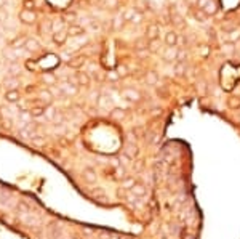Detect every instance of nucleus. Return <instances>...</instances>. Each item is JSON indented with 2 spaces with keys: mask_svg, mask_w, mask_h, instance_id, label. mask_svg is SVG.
<instances>
[{
  "mask_svg": "<svg viewBox=\"0 0 240 239\" xmlns=\"http://www.w3.org/2000/svg\"><path fill=\"white\" fill-rule=\"evenodd\" d=\"M42 114H45V109H42V108H34V109H31V116H34V117H40Z\"/></svg>",
  "mask_w": 240,
  "mask_h": 239,
  "instance_id": "obj_27",
  "label": "nucleus"
},
{
  "mask_svg": "<svg viewBox=\"0 0 240 239\" xmlns=\"http://www.w3.org/2000/svg\"><path fill=\"white\" fill-rule=\"evenodd\" d=\"M165 44H167L168 47H176V45H178V34H176L174 31L167 32V36H165Z\"/></svg>",
  "mask_w": 240,
  "mask_h": 239,
  "instance_id": "obj_4",
  "label": "nucleus"
},
{
  "mask_svg": "<svg viewBox=\"0 0 240 239\" xmlns=\"http://www.w3.org/2000/svg\"><path fill=\"white\" fill-rule=\"evenodd\" d=\"M130 191H131V194H135L136 198H143V196L146 194V191H147V189H146V186H144V185L136 183L135 186H133V188L130 189Z\"/></svg>",
  "mask_w": 240,
  "mask_h": 239,
  "instance_id": "obj_7",
  "label": "nucleus"
},
{
  "mask_svg": "<svg viewBox=\"0 0 240 239\" xmlns=\"http://www.w3.org/2000/svg\"><path fill=\"white\" fill-rule=\"evenodd\" d=\"M240 39V31L237 29H232L231 32H227V42H231V44H235V42Z\"/></svg>",
  "mask_w": 240,
  "mask_h": 239,
  "instance_id": "obj_12",
  "label": "nucleus"
},
{
  "mask_svg": "<svg viewBox=\"0 0 240 239\" xmlns=\"http://www.w3.org/2000/svg\"><path fill=\"white\" fill-rule=\"evenodd\" d=\"M111 117L115 119V121H122V119L125 117V112H123V109H114L111 112Z\"/></svg>",
  "mask_w": 240,
  "mask_h": 239,
  "instance_id": "obj_16",
  "label": "nucleus"
},
{
  "mask_svg": "<svg viewBox=\"0 0 240 239\" xmlns=\"http://www.w3.org/2000/svg\"><path fill=\"white\" fill-rule=\"evenodd\" d=\"M123 152L128 156L130 159H133V157H136L138 154H139V149H138V146L136 145H133V143H128L125 146V149H123Z\"/></svg>",
  "mask_w": 240,
  "mask_h": 239,
  "instance_id": "obj_5",
  "label": "nucleus"
},
{
  "mask_svg": "<svg viewBox=\"0 0 240 239\" xmlns=\"http://www.w3.org/2000/svg\"><path fill=\"white\" fill-rule=\"evenodd\" d=\"M176 58H178V52H176L174 47H168L167 50L163 52V60L165 61H173Z\"/></svg>",
  "mask_w": 240,
  "mask_h": 239,
  "instance_id": "obj_6",
  "label": "nucleus"
},
{
  "mask_svg": "<svg viewBox=\"0 0 240 239\" xmlns=\"http://www.w3.org/2000/svg\"><path fill=\"white\" fill-rule=\"evenodd\" d=\"M187 5L189 6H195V5H199V0H186Z\"/></svg>",
  "mask_w": 240,
  "mask_h": 239,
  "instance_id": "obj_44",
  "label": "nucleus"
},
{
  "mask_svg": "<svg viewBox=\"0 0 240 239\" xmlns=\"http://www.w3.org/2000/svg\"><path fill=\"white\" fill-rule=\"evenodd\" d=\"M232 45H234V44H231V42L224 44V45H223V52L227 53V55H232V52H234V47H232Z\"/></svg>",
  "mask_w": 240,
  "mask_h": 239,
  "instance_id": "obj_26",
  "label": "nucleus"
},
{
  "mask_svg": "<svg viewBox=\"0 0 240 239\" xmlns=\"http://www.w3.org/2000/svg\"><path fill=\"white\" fill-rule=\"evenodd\" d=\"M34 67H35V63H31V61L27 63V69H34Z\"/></svg>",
  "mask_w": 240,
  "mask_h": 239,
  "instance_id": "obj_45",
  "label": "nucleus"
},
{
  "mask_svg": "<svg viewBox=\"0 0 240 239\" xmlns=\"http://www.w3.org/2000/svg\"><path fill=\"white\" fill-rule=\"evenodd\" d=\"M77 83L79 85H90V77H88V74L87 72H79L77 74Z\"/></svg>",
  "mask_w": 240,
  "mask_h": 239,
  "instance_id": "obj_10",
  "label": "nucleus"
},
{
  "mask_svg": "<svg viewBox=\"0 0 240 239\" xmlns=\"http://www.w3.org/2000/svg\"><path fill=\"white\" fill-rule=\"evenodd\" d=\"M135 16H136V11H135V8H133V10H130V11H126L123 18H125V19H131V18H135Z\"/></svg>",
  "mask_w": 240,
  "mask_h": 239,
  "instance_id": "obj_33",
  "label": "nucleus"
},
{
  "mask_svg": "<svg viewBox=\"0 0 240 239\" xmlns=\"http://www.w3.org/2000/svg\"><path fill=\"white\" fill-rule=\"evenodd\" d=\"M199 50H200L202 58H207V56H208V53H210V47H207V45H202V47L199 48Z\"/></svg>",
  "mask_w": 240,
  "mask_h": 239,
  "instance_id": "obj_29",
  "label": "nucleus"
},
{
  "mask_svg": "<svg viewBox=\"0 0 240 239\" xmlns=\"http://www.w3.org/2000/svg\"><path fill=\"white\" fill-rule=\"evenodd\" d=\"M82 64H83V58H82V56H79V58H74V60L69 61V66H70V67H80Z\"/></svg>",
  "mask_w": 240,
  "mask_h": 239,
  "instance_id": "obj_19",
  "label": "nucleus"
},
{
  "mask_svg": "<svg viewBox=\"0 0 240 239\" xmlns=\"http://www.w3.org/2000/svg\"><path fill=\"white\" fill-rule=\"evenodd\" d=\"M26 48H27V50H31V52H35V50H39V44L35 40H27L26 42Z\"/></svg>",
  "mask_w": 240,
  "mask_h": 239,
  "instance_id": "obj_20",
  "label": "nucleus"
},
{
  "mask_svg": "<svg viewBox=\"0 0 240 239\" xmlns=\"http://www.w3.org/2000/svg\"><path fill=\"white\" fill-rule=\"evenodd\" d=\"M159 32H160V27H159L157 24H151V26H147V31H146V37H147V40H149V42L157 40Z\"/></svg>",
  "mask_w": 240,
  "mask_h": 239,
  "instance_id": "obj_3",
  "label": "nucleus"
},
{
  "mask_svg": "<svg viewBox=\"0 0 240 239\" xmlns=\"http://www.w3.org/2000/svg\"><path fill=\"white\" fill-rule=\"evenodd\" d=\"M117 74H118L120 77L128 75V69H126V66H118V67H117Z\"/></svg>",
  "mask_w": 240,
  "mask_h": 239,
  "instance_id": "obj_28",
  "label": "nucleus"
},
{
  "mask_svg": "<svg viewBox=\"0 0 240 239\" xmlns=\"http://www.w3.org/2000/svg\"><path fill=\"white\" fill-rule=\"evenodd\" d=\"M107 77H109V79H111V80H117V79H118V77H120V75L117 74V71H111V72L107 74Z\"/></svg>",
  "mask_w": 240,
  "mask_h": 239,
  "instance_id": "obj_38",
  "label": "nucleus"
},
{
  "mask_svg": "<svg viewBox=\"0 0 240 239\" xmlns=\"http://www.w3.org/2000/svg\"><path fill=\"white\" fill-rule=\"evenodd\" d=\"M43 80H45L47 83H54V75H51V74H45V75H43Z\"/></svg>",
  "mask_w": 240,
  "mask_h": 239,
  "instance_id": "obj_35",
  "label": "nucleus"
},
{
  "mask_svg": "<svg viewBox=\"0 0 240 239\" xmlns=\"http://www.w3.org/2000/svg\"><path fill=\"white\" fill-rule=\"evenodd\" d=\"M40 96H42V100H43V101H51V93L48 92V90L42 92V93H40Z\"/></svg>",
  "mask_w": 240,
  "mask_h": 239,
  "instance_id": "obj_30",
  "label": "nucleus"
},
{
  "mask_svg": "<svg viewBox=\"0 0 240 239\" xmlns=\"http://www.w3.org/2000/svg\"><path fill=\"white\" fill-rule=\"evenodd\" d=\"M146 80H147V83H151V85H155V83H157V75H155V72H147Z\"/></svg>",
  "mask_w": 240,
  "mask_h": 239,
  "instance_id": "obj_23",
  "label": "nucleus"
},
{
  "mask_svg": "<svg viewBox=\"0 0 240 239\" xmlns=\"http://www.w3.org/2000/svg\"><path fill=\"white\" fill-rule=\"evenodd\" d=\"M99 104H101V106H104V104H111V100L107 96H103V100L99 101Z\"/></svg>",
  "mask_w": 240,
  "mask_h": 239,
  "instance_id": "obj_41",
  "label": "nucleus"
},
{
  "mask_svg": "<svg viewBox=\"0 0 240 239\" xmlns=\"http://www.w3.org/2000/svg\"><path fill=\"white\" fill-rule=\"evenodd\" d=\"M227 106L231 109H238L240 108V96H231V98H227Z\"/></svg>",
  "mask_w": 240,
  "mask_h": 239,
  "instance_id": "obj_13",
  "label": "nucleus"
},
{
  "mask_svg": "<svg viewBox=\"0 0 240 239\" xmlns=\"http://www.w3.org/2000/svg\"><path fill=\"white\" fill-rule=\"evenodd\" d=\"M174 71H176V74L178 75H182L186 72V66H184V63H178L176 64V67H174Z\"/></svg>",
  "mask_w": 240,
  "mask_h": 239,
  "instance_id": "obj_25",
  "label": "nucleus"
},
{
  "mask_svg": "<svg viewBox=\"0 0 240 239\" xmlns=\"http://www.w3.org/2000/svg\"><path fill=\"white\" fill-rule=\"evenodd\" d=\"M186 56H187V55H186V52H184V50H179V52H178V58H176V60H178L179 63H184Z\"/></svg>",
  "mask_w": 240,
  "mask_h": 239,
  "instance_id": "obj_32",
  "label": "nucleus"
},
{
  "mask_svg": "<svg viewBox=\"0 0 240 239\" xmlns=\"http://www.w3.org/2000/svg\"><path fill=\"white\" fill-rule=\"evenodd\" d=\"M120 239H126V237H120Z\"/></svg>",
  "mask_w": 240,
  "mask_h": 239,
  "instance_id": "obj_48",
  "label": "nucleus"
},
{
  "mask_svg": "<svg viewBox=\"0 0 240 239\" xmlns=\"http://www.w3.org/2000/svg\"><path fill=\"white\" fill-rule=\"evenodd\" d=\"M19 18L24 21V23H32V21L35 19V15L31 11V10H24V11H21V15Z\"/></svg>",
  "mask_w": 240,
  "mask_h": 239,
  "instance_id": "obj_9",
  "label": "nucleus"
},
{
  "mask_svg": "<svg viewBox=\"0 0 240 239\" xmlns=\"http://www.w3.org/2000/svg\"><path fill=\"white\" fill-rule=\"evenodd\" d=\"M5 3V0H0V5H3Z\"/></svg>",
  "mask_w": 240,
  "mask_h": 239,
  "instance_id": "obj_47",
  "label": "nucleus"
},
{
  "mask_svg": "<svg viewBox=\"0 0 240 239\" xmlns=\"http://www.w3.org/2000/svg\"><path fill=\"white\" fill-rule=\"evenodd\" d=\"M5 83L8 85V88H10V90H16V88H15V87H16V80H15V79H6V80H5Z\"/></svg>",
  "mask_w": 240,
  "mask_h": 239,
  "instance_id": "obj_31",
  "label": "nucleus"
},
{
  "mask_svg": "<svg viewBox=\"0 0 240 239\" xmlns=\"http://www.w3.org/2000/svg\"><path fill=\"white\" fill-rule=\"evenodd\" d=\"M66 34H62V32H56L54 36H53V40L56 42V44H64L66 42Z\"/></svg>",
  "mask_w": 240,
  "mask_h": 239,
  "instance_id": "obj_17",
  "label": "nucleus"
},
{
  "mask_svg": "<svg viewBox=\"0 0 240 239\" xmlns=\"http://www.w3.org/2000/svg\"><path fill=\"white\" fill-rule=\"evenodd\" d=\"M18 209H19V210H23L24 214H27V212H29V207H27V204L21 202V201H19V204H18Z\"/></svg>",
  "mask_w": 240,
  "mask_h": 239,
  "instance_id": "obj_34",
  "label": "nucleus"
},
{
  "mask_svg": "<svg viewBox=\"0 0 240 239\" xmlns=\"http://www.w3.org/2000/svg\"><path fill=\"white\" fill-rule=\"evenodd\" d=\"M210 2V0H199V8H205V5Z\"/></svg>",
  "mask_w": 240,
  "mask_h": 239,
  "instance_id": "obj_43",
  "label": "nucleus"
},
{
  "mask_svg": "<svg viewBox=\"0 0 240 239\" xmlns=\"http://www.w3.org/2000/svg\"><path fill=\"white\" fill-rule=\"evenodd\" d=\"M62 26H64V24H62V21L59 19V21H56V23L53 24V29H54V31H59V32H61V29H62Z\"/></svg>",
  "mask_w": 240,
  "mask_h": 239,
  "instance_id": "obj_36",
  "label": "nucleus"
},
{
  "mask_svg": "<svg viewBox=\"0 0 240 239\" xmlns=\"http://www.w3.org/2000/svg\"><path fill=\"white\" fill-rule=\"evenodd\" d=\"M135 185H136V183H135V180H133V178H125V180H122V188H125V189H131Z\"/></svg>",
  "mask_w": 240,
  "mask_h": 239,
  "instance_id": "obj_18",
  "label": "nucleus"
},
{
  "mask_svg": "<svg viewBox=\"0 0 240 239\" xmlns=\"http://www.w3.org/2000/svg\"><path fill=\"white\" fill-rule=\"evenodd\" d=\"M82 178H83L85 183L93 185V183H96V181H98V175H96V172L93 170V168L87 167V168H83V170H82Z\"/></svg>",
  "mask_w": 240,
  "mask_h": 239,
  "instance_id": "obj_1",
  "label": "nucleus"
},
{
  "mask_svg": "<svg viewBox=\"0 0 240 239\" xmlns=\"http://www.w3.org/2000/svg\"><path fill=\"white\" fill-rule=\"evenodd\" d=\"M202 10L205 11L208 16H211V15H215V13L218 11V6H216V3H215V2H211V0H210V2L205 5V8H202Z\"/></svg>",
  "mask_w": 240,
  "mask_h": 239,
  "instance_id": "obj_11",
  "label": "nucleus"
},
{
  "mask_svg": "<svg viewBox=\"0 0 240 239\" xmlns=\"http://www.w3.org/2000/svg\"><path fill=\"white\" fill-rule=\"evenodd\" d=\"M171 21L176 24V26H179V27H182V18L178 15V13H171Z\"/></svg>",
  "mask_w": 240,
  "mask_h": 239,
  "instance_id": "obj_22",
  "label": "nucleus"
},
{
  "mask_svg": "<svg viewBox=\"0 0 240 239\" xmlns=\"http://www.w3.org/2000/svg\"><path fill=\"white\" fill-rule=\"evenodd\" d=\"M45 114H47V117L48 119H53L56 114H54V111H53V108H48V109H45Z\"/></svg>",
  "mask_w": 240,
  "mask_h": 239,
  "instance_id": "obj_37",
  "label": "nucleus"
},
{
  "mask_svg": "<svg viewBox=\"0 0 240 239\" xmlns=\"http://www.w3.org/2000/svg\"><path fill=\"white\" fill-rule=\"evenodd\" d=\"M21 117H23L24 121H27V119H29V114H27V112H23V116H21Z\"/></svg>",
  "mask_w": 240,
  "mask_h": 239,
  "instance_id": "obj_46",
  "label": "nucleus"
},
{
  "mask_svg": "<svg viewBox=\"0 0 240 239\" xmlns=\"http://www.w3.org/2000/svg\"><path fill=\"white\" fill-rule=\"evenodd\" d=\"M85 31H83V27L82 26H77V24H72L69 27V34L70 36H80V34H83Z\"/></svg>",
  "mask_w": 240,
  "mask_h": 239,
  "instance_id": "obj_14",
  "label": "nucleus"
},
{
  "mask_svg": "<svg viewBox=\"0 0 240 239\" xmlns=\"http://www.w3.org/2000/svg\"><path fill=\"white\" fill-rule=\"evenodd\" d=\"M18 137H19L21 140H27V138L31 137V130H29V129H23V130H19Z\"/></svg>",
  "mask_w": 240,
  "mask_h": 239,
  "instance_id": "obj_24",
  "label": "nucleus"
},
{
  "mask_svg": "<svg viewBox=\"0 0 240 239\" xmlns=\"http://www.w3.org/2000/svg\"><path fill=\"white\" fill-rule=\"evenodd\" d=\"M24 6H26V10H32L34 8V0H26Z\"/></svg>",
  "mask_w": 240,
  "mask_h": 239,
  "instance_id": "obj_39",
  "label": "nucleus"
},
{
  "mask_svg": "<svg viewBox=\"0 0 240 239\" xmlns=\"http://www.w3.org/2000/svg\"><path fill=\"white\" fill-rule=\"evenodd\" d=\"M122 96H123V98H126L128 101H135V103L141 100L139 92H136L135 88H125L123 92H122Z\"/></svg>",
  "mask_w": 240,
  "mask_h": 239,
  "instance_id": "obj_2",
  "label": "nucleus"
},
{
  "mask_svg": "<svg viewBox=\"0 0 240 239\" xmlns=\"http://www.w3.org/2000/svg\"><path fill=\"white\" fill-rule=\"evenodd\" d=\"M0 199H2V201H6V199H8V193L3 191V189H0Z\"/></svg>",
  "mask_w": 240,
  "mask_h": 239,
  "instance_id": "obj_40",
  "label": "nucleus"
},
{
  "mask_svg": "<svg viewBox=\"0 0 240 239\" xmlns=\"http://www.w3.org/2000/svg\"><path fill=\"white\" fill-rule=\"evenodd\" d=\"M32 145H35V146H45V138L35 135V137H32Z\"/></svg>",
  "mask_w": 240,
  "mask_h": 239,
  "instance_id": "obj_21",
  "label": "nucleus"
},
{
  "mask_svg": "<svg viewBox=\"0 0 240 239\" xmlns=\"http://www.w3.org/2000/svg\"><path fill=\"white\" fill-rule=\"evenodd\" d=\"M144 45H146L144 40H138V42H136V48H139V50H141V48H146Z\"/></svg>",
  "mask_w": 240,
  "mask_h": 239,
  "instance_id": "obj_42",
  "label": "nucleus"
},
{
  "mask_svg": "<svg viewBox=\"0 0 240 239\" xmlns=\"http://www.w3.org/2000/svg\"><path fill=\"white\" fill-rule=\"evenodd\" d=\"M5 100L8 101V103L18 101V100H19V92H18V90H8V92H6V95H5Z\"/></svg>",
  "mask_w": 240,
  "mask_h": 239,
  "instance_id": "obj_8",
  "label": "nucleus"
},
{
  "mask_svg": "<svg viewBox=\"0 0 240 239\" xmlns=\"http://www.w3.org/2000/svg\"><path fill=\"white\" fill-rule=\"evenodd\" d=\"M126 239H133V237H126Z\"/></svg>",
  "mask_w": 240,
  "mask_h": 239,
  "instance_id": "obj_49",
  "label": "nucleus"
},
{
  "mask_svg": "<svg viewBox=\"0 0 240 239\" xmlns=\"http://www.w3.org/2000/svg\"><path fill=\"white\" fill-rule=\"evenodd\" d=\"M194 16H195V19H197V21H200V23H205V21H207V18H208V15H207V13L203 11L202 8H199V10H197V11L194 13Z\"/></svg>",
  "mask_w": 240,
  "mask_h": 239,
  "instance_id": "obj_15",
  "label": "nucleus"
}]
</instances>
